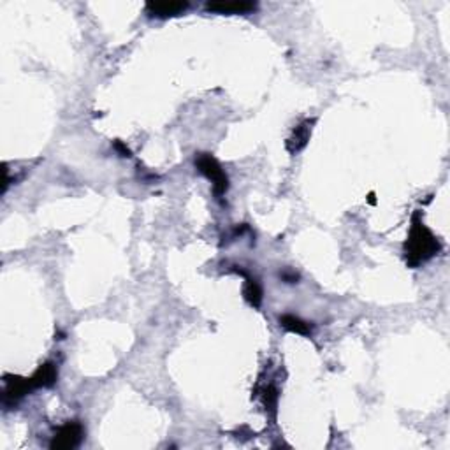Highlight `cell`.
<instances>
[{
  "label": "cell",
  "instance_id": "cell-1",
  "mask_svg": "<svg viewBox=\"0 0 450 450\" xmlns=\"http://www.w3.org/2000/svg\"><path fill=\"white\" fill-rule=\"evenodd\" d=\"M442 243L422 222L421 213L412 217V225L405 243V262L408 267H419L440 254Z\"/></svg>",
  "mask_w": 450,
  "mask_h": 450
},
{
  "label": "cell",
  "instance_id": "cell-2",
  "mask_svg": "<svg viewBox=\"0 0 450 450\" xmlns=\"http://www.w3.org/2000/svg\"><path fill=\"white\" fill-rule=\"evenodd\" d=\"M196 168L201 172L202 176L208 178L213 183L215 196L222 197L229 190V176L225 174L224 168L220 166L217 159L209 153H199L196 157Z\"/></svg>",
  "mask_w": 450,
  "mask_h": 450
},
{
  "label": "cell",
  "instance_id": "cell-3",
  "mask_svg": "<svg viewBox=\"0 0 450 450\" xmlns=\"http://www.w3.org/2000/svg\"><path fill=\"white\" fill-rule=\"evenodd\" d=\"M85 438V427L79 421H69L58 427L55 436L49 442V449L53 450H72L79 447Z\"/></svg>",
  "mask_w": 450,
  "mask_h": 450
},
{
  "label": "cell",
  "instance_id": "cell-4",
  "mask_svg": "<svg viewBox=\"0 0 450 450\" xmlns=\"http://www.w3.org/2000/svg\"><path fill=\"white\" fill-rule=\"evenodd\" d=\"M5 389H4V397H2V403L4 406H14L21 397H25L27 394L34 393L36 387L32 384V378H23V377H14V375H5Z\"/></svg>",
  "mask_w": 450,
  "mask_h": 450
},
{
  "label": "cell",
  "instance_id": "cell-5",
  "mask_svg": "<svg viewBox=\"0 0 450 450\" xmlns=\"http://www.w3.org/2000/svg\"><path fill=\"white\" fill-rule=\"evenodd\" d=\"M257 2L250 0H217V2H206L204 9L215 14H250L257 9Z\"/></svg>",
  "mask_w": 450,
  "mask_h": 450
},
{
  "label": "cell",
  "instance_id": "cell-6",
  "mask_svg": "<svg viewBox=\"0 0 450 450\" xmlns=\"http://www.w3.org/2000/svg\"><path fill=\"white\" fill-rule=\"evenodd\" d=\"M189 8V2H181V0H176V2H150V4H146V14L150 18L168 20V18L180 16Z\"/></svg>",
  "mask_w": 450,
  "mask_h": 450
},
{
  "label": "cell",
  "instance_id": "cell-7",
  "mask_svg": "<svg viewBox=\"0 0 450 450\" xmlns=\"http://www.w3.org/2000/svg\"><path fill=\"white\" fill-rule=\"evenodd\" d=\"M313 123H315V120H303V122L299 123L297 127H294V131H292L291 137L287 140V150H289V153H292V155H297L301 150H304L308 144V141H310L311 137V129H313Z\"/></svg>",
  "mask_w": 450,
  "mask_h": 450
},
{
  "label": "cell",
  "instance_id": "cell-8",
  "mask_svg": "<svg viewBox=\"0 0 450 450\" xmlns=\"http://www.w3.org/2000/svg\"><path fill=\"white\" fill-rule=\"evenodd\" d=\"M30 378H32V384L36 389H49L58 380V366L51 362V360H48V362L39 366L37 371Z\"/></svg>",
  "mask_w": 450,
  "mask_h": 450
},
{
  "label": "cell",
  "instance_id": "cell-9",
  "mask_svg": "<svg viewBox=\"0 0 450 450\" xmlns=\"http://www.w3.org/2000/svg\"><path fill=\"white\" fill-rule=\"evenodd\" d=\"M280 326H282L285 331L295 332V334L301 336H310L311 331H313V323L299 319V317L295 315H291V313H285V315L280 317Z\"/></svg>",
  "mask_w": 450,
  "mask_h": 450
},
{
  "label": "cell",
  "instance_id": "cell-10",
  "mask_svg": "<svg viewBox=\"0 0 450 450\" xmlns=\"http://www.w3.org/2000/svg\"><path fill=\"white\" fill-rule=\"evenodd\" d=\"M246 276V282H245V287H243V295H245V299L248 301V304H252L254 308H261L262 304V285L259 283L257 278H252V276H248V274L245 273Z\"/></svg>",
  "mask_w": 450,
  "mask_h": 450
},
{
  "label": "cell",
  "instance_id": "cell-11",
  "mask_svg": "<svg viewBox=\"0 0 450 450\" xmlns=\"http://www.w3.org/2000/svg\"><path fill=\"white\" fill-rule=\"evenodd\" d=\"M276 401H278V391L274 389L273 385L264 389V406L266 410H273V414L276 412Z\"/></svg>",
  "mask_w": 450,
  "mask_h": 450
},
{
  "label": "cell",
  "instance_id": "cell-12",
  "mask_svg": "<svg viewBox=\"0 0 450 450\" xmlns=\"http://www.w3.org/2000/svg\"><path fill=\"white\" fill-rule=\"evenodd\" d=\"M115 150L116 152H120V155L122 157H132V152L122 143V141H115Z\"/></svg>",
  "mask_w": 450,
  "mask_h": 450
},
{
  "label": "cell",
  "instance_id": "cell-13",
  "mask_svg": "<svg viewBox=\"0 0 450 450\" xmlns=\"http://www.w3.org/2000/svg\"><path fill=\"white\" fill-rule=\"evenodd\" d=\"M282 278L287 280L289 283H294L295 280H297V274H295V273H283Z\"/></svg>",
  "mask_w": 450,
  "mask_h": 450
},
{
  "label": "cell",
  "instance_id": "cell-14",
  "mask_svg": "<svg viewBox=\"0 0 450 450\" xmlns=\"http://www.w3.org/2000/svg\"><path fill=\"white\" fill-rule=\"evenodd\" d=\"M368 201H369V204H375V202H377V199H375V194H369L368 196Z\"/></svg>",
  "mask_w": 450,
  "mask_h": 450
}]
</instances>
